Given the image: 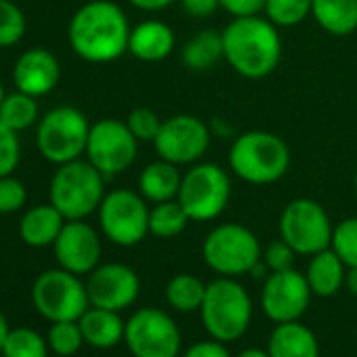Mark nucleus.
I'll list each match as a JSON object with an SVG mask.
<instances>
[{
	"instance_id": "a18cd8bd",
	"label": "nucleus",
	"mask_w": 357,
	"mask_h": 357,
	"mask_svg": "<svg viewBox=\"0 0 357 357\" xmlns=\"http://www.w3.org/2000/svg\"><path fill=\"white\" fill-rule=\"evenodd\" d=\"M236 357H269V353H267V349L265 351L263 349H244Z\"/></svg>"
},
{
	"instance_id": "ddd939ff",
	"label": "nucleus",
	"mask_w": 357,
	"mask_h": 357,
	"mask_svg": "<svg viewBox=\"0 0 357 357\" xmlns=\"http://www.w3.org/2000/svg\"><path fill=\"white\" fill-rule=\"evenodd\" d=\"M137 137L126 122L103 118L91 126L86 143V160L103 174L114 176L128 170L137 158Z\"/></svg>"
},
{
	"instance_id": "c03bdc74",
	"label": "nucleus",
	"mask_w": 357,
	"mask_h": 357,
	"mask_svg": "<svg viewBox=\"0 0 357 357\" xmlns=\"http://www.w3.org/2000/svg\"><path fill=\"white\" fill-rule=\"evenodd\" d=\"M9 332H11V328H9V321H7L5 313L0 311V353H3V347H5V340H7Z\"/></svg>"
},
{
	"instance_id": "5701e85b",
	"label": "nucleus",
	"mask_w": 357,
	"mask_h": 357,
	"mask_svg": "<svg viewBox=\"0 0 357 357\" xmlns=\"http://www.w3.org/2000/svg\"><path fill=\"white\" fill-rule=\"evenodd\" d=\"M183 174L178 168L166 160H158L147 164L139 174V192L147 202L160 204L168 200H176L178 188H181Z\"/></svg>"
},
{
	"instance_id": "b1692460",
	"label": "nucleus",
	"mask_w": 357,
	"mask_h": 357,
	"mask_svg": "<svg viewBox=\"0 0 357 357\" xmlns=\"http://www.w3.org/2000/svg\"><path fill=\"white\" fill-rule=\"evenodd\" d=\"M305 278L315 296L328 298L344 286L347 265L338 259V255L332 248H326L311 257Z\"/></svg>"
},
{
	"instance_id": "6ab92c4d",
	"label": "nucleus",
	"mask_w": 357,
	"mask_h": 357,
	"mask_svg": "<svg viewBox=\"0 0 357 357\" xmlns=\"http://www.w3.org/2000/svg\"><path fill=\"white\" fill-rule=\"evenodd\" d=\"M174 49V32L164 22H143L130 30L128 51L132 57L145 63H158L166 59Z\"/></svg>"
},
{
	"instance_id": "e433bc0d",
	"label": "nucleus",
	"mask_w": 357,
	"mask_h": 357,
	"mask_svg": "<svg viewBox=\"0 0 357 357\" xmlns=\"http://www.w3.org/2000/svg\"><path fill=\"white\" fill-rule=\"evenodd\" d=\"M22 145L17 130L9 128L3 120H0V176L13 174V170L20 164Z\"/></svg>"
},
{
	"instance_id": "c756f323",
	"label": "nucleus",
	"mask_w": 357,
	"mask_h": 357,
	"mask_svg": "<svg viewBox=\"0 0 357 357\" xmlns=\"http://www.w3.org/2000/svg\"><path fill=\"white\" fill-rule=\"evenodd\" d=\"M49 342L47 338L32 330V328H11L5 347L3 357H49Z\"/></svg>"
},
{
	"instance_id": "49530a36",
	"label": "nucleus",
	"mask_w": 357,
	"mask_h": 357,
	"mask_svg": "<svg viewBox=\"0 0 357 357\" xmlns=\"http://www.w3.org/2000/svg\"><path fill=\"white\" fill-rule=\"evenodd\" d=\"M5 97H7V93H5V84H3V80H0V105H3Z\"/></svg>"
},
{
	"instance_id": "9b49d317",
	"label": "nucleus",
	"mask_w": 357,
	"mask_h": 357,
	"mask_svg": "<svg viewBox=\"0 0 357 357\" xmlns=\"http://www.w3.org/2000/svg\"><path fill=\"white\" fill-rule=\"evenodd\" d=\"M147 200L130 190H114L105 194L99 206V225L103 236L124 248L137 246L149 234Z\"/></svg>"
},
{
	"instance_id": "4468645a",
	"label": "nucleus",
	"mask_w": 357,
	"mask_h": 357,
	"mask_svg": "<svg viewBox=\"0 0 357 357\" xmlns=\"http://www.w3.org/2000/svg\"><path fill=\"white\" fill-rule=\"evenodd\" d=\"M211 137L213 130L208 124H204V120L190 114H178L162 122L153 147L162 160L174 166H183L198 162L206 153Z\"/></svg>"
},
{
	"instance_id": "dca6fc26",
	"label": "nucleus",
	"mask_w": 357,
	"mask_h": 357,
	"mask_svg": "<svg viewBox=\"0 0 357 357\" xmlns=\"http://www.w3.org/2000/svg\"><path fill=\"white\" fill-rule=\"evenodd\" d=\"M141 290L139 275L124 263H103L89 273L86 292L93 307L124 311L128 309Z\"/></svg>"
},
{
	"instance_id": "a878e982",
	"label": "nucleus",
	"mask_w": 357,
	"mask_h": 357,
	"mask_svg": "<svg viewBox=\"0 0 357 357\" xmlns=\"http://www.w3.org/2000/svg\"><path fill=\"white\" fill-rule=\"evenodd\" d=\"M221 59H225L223 51V34L217 30H200L196 32L181 51V61L185 68L194 72H206L215 68Z\"/></svg>"
},
{
	"instance_id": "473e14b6",
	"label": "nucleus",
	"mask_w": 357,
	"mask_h": 357,
	"mask_svg": "<svg viewBox=\"0 0 357 357\" xmlns=\"http://www.w3.org/2000/svg\"><path fill=\"white\" fill-rule=\"evenodd\" d=\"M28 22L13 0H0V49L15 47L26 34Z\"/></svg>"
},
{
	"instance_id": "58836bf2",
	"label": "nucleus",
	"mask_w": 357,
	"mask_h": 357,
	"mask_svg": "<svg viewBox=\"0 0 357 357\" xmlns=\"http://www.w3.org/2000/svg\"><path fill=\"white\" fill-rule=\"evenodd\" d=\"M267 0H221V7L234 17H250L265 11Z\"/></svg>"
},
{
	"instance_id": "20e7f679",
	"label": "nucleus",
	"mask_w": 357,
	"mask_h": 357,
	"mask_svg": "<svg viewBox=\"0 0 357 357\" xmlns=\"http://www.w3.org/2000/svg\"><path fill=\"white\" fill-rule=\"evenodd\" d=\"M200 315L211 338L225 344L236 342L250 328L252 298L238 280L219 275V280L206 284Z\"/></svg>"
},
{
	"instance_id": "412c9836",
	"label": "nucleus",
	"mask_w": 357,
	"mask_h": 357,
	"mask_svg": "<svg viewBox=\"0 0 357 357\" xmlns=\"http://www.w3.org/2000/svg\"><path fill=\"white\" fill-rule=\"evenodd\" d=\"M78 324H80L84 342L95 349H112L124 340L126 321L120 317L118 311H109V309L91 305L82 313Z\"/></svg>"
},
{
	"instance_id": "37998d69",
	"label": "nucleus",
	"mask_w": 357,
	"mask_h": 357,
	"mask_svg": "<svg viewBox=\"0 0 357 357\" xmlns=\"http://www.w3.org/2000/svg\"><path fill=\"white\" fill-rule=\"evenodd\" d=\"M344 286L351 294L357 296V267H349L347 269V278H344Z\"/></svg>"
},
{
	"instance_id": "423d86ee",
	"label": "nucleus",
	"mask_w": 357,
	"mask_h": 357,
	"mask_svg": "<svg viewBox=\"0 0 357 357\" xmlns=\"http://www.w3.org/2000/svg\"><path fill=\"white\" fill-rule=\"evenodd\" d=\"M229 198H231L229 174L213 162H202V164H194L183 174L176 202L183 206L190 221L204 223L217 219L227 208Z\"/></svg>"
},
{
	"instance_id": "a211bd4d",
	"label": "nucleus",
	"mask_w": 357,
	"mask_h": 357,
	"mask_svg": "<svg viewBox=\"0 0 357 357\" xmlns=\"http://www.w3.org/2000/svg\"><path fill=\"white\" fill-rule=\"evenodd\" d=\"M61 78V66L57 57L47 49H30L15 61L13 68V82L17 91L32 95V97H45L49 95Z\"/></svg>"
},
{
	"instance_id": "72a5a7b5",
	"label": "nucleus",
	"mask_w": 357,
	"mask_h": 357,
	"mask_svg": "<svg viewBox=\"0 0 357 357\" xmlns=\"http://www.w3.org/2000/svg\"><path fill=\"white\" fill-rule=\"evenodd\" d=\"M330 248L349 267H357V217L340 221L332 231Z\"/></svg>"
},
{
	"instance_id": "2eb2a0df",
	"label": "nucleus",
	"mask_w": 357,
	"mask_h": 357,
	"mask_svg": "<svg viewBox=\"0 0 357 357\" xmlns=\"http://www.w3.org/2000/svg\"><path fill=\"white\" fill-rule=\"evenodd\" d=\"M311 288L305 273L292 269L275 271L265 278L261 290V309L273 324L296 321L305 315L311 303Z\"/></svg>"
},
{
	"instance_id": "c9c22d12",
	"label": "nucleus",
	"mask_w": 357,
	"mask_h": 357,
	"mask_svg": "<svg viewBox=\"0 0 357 357\" xmlns=\"http://www.w3.org/2000/svg\"><path fill=\"white\" fill-rule=\"evenodd\" d=\"M162 122L158 118V114L149 107H137L128 114L126 118V124L130 128V132L137 137V141H155L160 128H162Z\"/></svg>"
},
{
	"instance_id": "7ed1b4c3",
	"label": "nucleus",
	"mask_w": 357,
	"mask_h": 357,
	"mask_svg": "<svg viewBox=\"0 0 357 357\" xmlns=\"http://www.w3.org/2000/svg\"><path fill=\"white\" fill-rule=\"evenodd\" d=\"M229 166L246 183H275L290 168V149L286 141L267 130H248L240 135L229 149Z\"/></svg>"
},
{
	"instance_id": "6e6552de",
	"label": "nucleus",
	"mask_w": 357,
	"mask_h": 357,
	"mask_svg": "<svg viewBox=\"0 0 357 357\" xmlns=\"http://www.w3.org/2000/svg\"><path fill=\"white\" fill-rule=\"evenodd\" d=\"M202 257L215 273L238 278L252 271L261 261L263 250L255 231L238 223H223L204 238Z\"/></svg>"
},
{
	"instance_id": "393cba45",
	"label": "nucleus",
	"mask_w": 357,
	"mask_h": 357,
	"mask_svg": "<svg viewBox=\"0 0 357 357\" xmlns=\"http://www.w3.org/2000/svg\"><path fill=\"white\" fill-rule=\"evenodd\" d=\"M311 15L332 36H349L357 30V0H313Z\"/></svg>"
},
{
	"instance_id": "c85d7f7f",
	"label": "nucleus",
	"mask_w": 357,
	"mask_h": 357,
	"mask_svg": "<svg viewBox=\"0 0 357 357\" xmlns=\"http://www.w3.org/2000/svg\"><path fill=\"white\" fill-rule=\"evenodd\" d=\"M0 120H3L13 130H26L38 120V103L36 97L15 91L5 97L0 105Z\"/></svg>"
},
{
	"instance_id": "9d476101",
	"label": "nucleus",
	"mask_w": 357,
	"mask_h": 357,
	"mask_svg": "<svg viewBox=\"0 0 357 357\" xmlns=\"http://www.w3.org/2000/svg\"><path fill=\"white\" fill-rule=\"evenodd\" d=\"M332 221L326 208L311 198H296L280 215V238L296 252L313 257L332 242Z\"/></svg>"
},
{
	"instance_id": "a19ab883",
	"label": "nucleus",
	"mask_w": 357,
	"mask_h": 357,
	"mask_svg": "<svg viewBox=\"0 0 357 357\" xmlns=\"http://www.w3.org/2000/svg\"><path fill=\"white\" fill-rule=\"evenodd\" d=\"M181 7L192 17L202 20V17H211L221 7V0H181Z\"/></svg>"
},
{
	"instance_id": "39448f33",
	"label": "nucleus",
	"mask_w": 357,
	"mask_h": 357,
	"mask_svg": "<svg viewBox=\"0 0 357 357\" xmlns=\"http://www.w3.org/2000/svg\"><path fill=\"white\" fill-rule=\"evenodd\" d=\"M103 174L89 160H74L61 164L51 178V204L63 215L66 221H84L99 211L105 188Z\"/></svg>"
},
{
	"instance_id": "de8ad7c7",
	"label": "nucleus",
	"mask_w": 357,
	"mask_h": 357,
	"mask_svg": "<svg viewBox=\"0 0 357 357\" xmlns=\"http://www.w3.org/2000/svg\"><path fill=\"white\" fill-rule=\"evenodd\" d=\"M355 194H357V172H355Z\"/></svg>"
},
{
	"instance_id": "f03ea898",
	"label": "nucleus",
	"mask_w": 357,
	"mask_h": 357,
	"mask_svg": "<svg viewBox=\"0 0 357 357\" xmlns=\"http://www.w3.org/2000/svg\"><path fill=\"white\" fill-rule=\"evenodd\" d=\"M225 61L244 78L261 80L269 76L282 59V38L278 26L259 15L234 17L221 32Z\"/></svg>"
},
{
	"instance_id": "79ce46f5",
	"label": "nucleus",
	"mask_w": 357,
	"mask_h": 357,
	"mask_svg": "<svg viewBox=\"0 0 357 357\" xmlns=\"http://www.w3.org/2000/svg\"><path fill=\"white\" fill-rule=\"evenodd\" d=\"M128 3L141 11H162V9L170 7L174 0H128Z\"/></svg>"
},
{
	"instance_id": "09e8293b",
	"label": "nucleus",
	"mask_w": 357,
	"mask_h": 357,
	"mask_svg": "<svg viewBox=\"0 0 357 357\" xmlns=\"http://www.w3.org/2000/svg\"><path fill=\"white\" fill-rule=\"evenodd\" d=\"M0 357H3V355H0Z\"/></svg>"
},
{
	"instance_id": "4be33fe9",
	"label": "nucleus",
	"mask_w": 357,
	"mask_h": 357,
	"mask_svg": "<svg viewBox=\"0 0 357 357\" xmlns=\"http://www.w3.org/2000/svg\"><path fill=\"white\" fill-rule=\"evenodd\" d=\"M66 225L63 215L49 202L30 208L20 221V238L32 248L53 246Z\"/></svg>"
},
{
	"instance_id": "bb28decb",
	"label": "nucleus",
	"mask_w": 357,
	"mask_h": 357,
	"mask_svg": "<svg viewBox=\"0 0 357 357\" xmlns=\"http://www.w3.org/2000/svg\"><path fill=\"white\" fill-rule=\"evenodd\" d=\"M166 303L178 313L200 311L206 294V284L194 273H178L166 284Z\"/></svg>"
},
{
	"instance_id": "f8f14e48",
	"label": "nucleus",
	"mask_w": 357,
	"mask_h": 357,
	"mask_svg": "<svg viewBox=\"0 0 357 357\" xmlns=\"http://www.w3.org/2000/svg\"><path fill=\"white\" fill-rule=\"evenodd\" d=\"M124 342L132 357H176L181 330L166 311L143 307L126 319Z\"/></svg>"
},
{
	"instance_id": "7c9ffc66",
	"label": "nucleus",
	"mask_w": 357,
	"mask_h": 357,
	"mask_svg": "<svg viewBox=\"0 0 357 357\" xmlns=\"http://www.w3.org/2000/svg\"><path fill=\"white\" fill-rule=\"evenodd\" d=\"M47 342H49V349L59 357L76 355L84 344L80 324L78 321H53L47 334Z\"/></svg>"
},
{
	"instance_id": "0eeeda50",
	"label": "nucleus",
	"mask_w": 357,
	"mask_h": 357,
	"mask_svg": "<svg viewBox=\"0 0 357 357\" xmlns=\"http://www.w3.org/2000/svg\"><path fill=\"white\" fill-rule=\"evenodd\" d=\"M91 124L86 116L70 105H61L45 114L36 130V147L51 164H68L86 153Z\"/></svg>"
},
{
	"instance_id": "ea45409f",
	"label": "nucleus",
	"mask_w": 357,
	"mask_h": 357,
	"mask_svg": "<svg viewBox=\"0 0 357 357\" xmlns=\"http://www.w3.org/2000/svg\"><path fill=\"white\" fill-rule=\"evenodd\" d=\"M181 357H231V353L225 347V342L211 338V340L194 342Z\"/></svg>"
},
{
	"instance_id": "1a4fd4ad",
	"label": "nucleus",
	"mask_w": 357,
	"mask_h": 357,
	"mask_svg": "<svg viewBox=\"0 0 357 357\" xmlns=\"http://www.w3.org/2000/svg\"><path fill=\"white\" fill-rule=\"evenodd\" d=\"M32 303L36 311L53 321H78L91 307L86 284L80 275L66 269H49L40 273L32 286Z\"/></svg>"
},
{
	"instance_id": "f257e3e1",
	"label": "nucleus",
	"mask_w": 357,
	"mask_h": 357,
	"mask_svg": "<svg viewBox=\"0 0 357 357\" xmlns=\"http://www.w3.org/2000/svg\"><path fill=\"white\" fill-rule=\"evenodd\" d=\"M130 26L124 11L112 0H91L70 20L72 51L89 63H109L128 51Z\"/></svg>"
},
{
	"instance_id": "f704fd0d",
	"label": "nucleus",
	"mask_w": 357,
	"mask_h": 357,
	"mask_svg": "<svg viewBox=\"0 0 357 357\" xmlns=\"http://www.w3.org/2000/svg\"><path fill=\"white\" fill-rule=\"evenodd\" d=\"M28 190L13 174L0 176V215H11L26 206Z\"/></svg>"
},
{
	"instance_id": "4c0bfd02",
	"label": "nucleus",
	"mask_w": 357,
	"mask_h": 357,
	"mask_svg": "<svg viewBox=\"0 0 357 357\" xmlns=\"http://www.w3.org/2000/svg\"><path fill=\"white\" fill-rule=\"evenodd\" d=\"M294 257L296 252L280 238L278 242H271L265 250H263V263L267 265L269 273H275V271H286V269H292L294 267Z\"/></svg>"
},
{
	"instance_id": "2f4dec72",
	"label": "nucleus",
	"mask_w": 357,
	"mask_h": 357,
	"mask_svg": "<svg viewBox=\"0 0 357 357\" xmlns=\"http://www.w3.org/2000/svg\"><path fill=\"white\" fill-rule=\"evenodd\" d=\"M311 7L313 0H267L265 13L267 20L278 28H292L311 15Z\"/></svg>"
},
{
	"instance_id": "f3484780",
	"label": "nucleus",
	"mask_w": 357,
	"mask_h": 357,
	"mask_svg": "<svg viewBox=\"0 0 357 357\" xmlns=\"http://www.w3.org/2000/svg\"><path fill=\"white\" fill-rule=\"evenodd\" d=\"M55 259L61 269L76 275H86L101 261V238L84 221H66L55 244Z\"/></svg>"
},
{
	"instance_id": "aec40b11",
	"label": "nucleus",
	"mask_w": 357,
	"mask_h": 357,
	"mask_svg": "<svg viewBox=\"0 0 357 357\" xmlns=\"http://www.w3.org/2000/svg\"><path fill=\"white\" fill-rule=\"evenodd\" d=\"M269 357H319V342L313 330L305 324H275L267 342Z\"/></svg>"
},
{
	"instance_id": "cd10ccee",
	"label": "nucleus",
	"mask_w": 357,
	"mask_h": 357,
	"mask_svg": "<svg viewBox=\"0 0 357 357\" xmlns=\"http://www.w3.org/2000/svg\"><path fill=\"white\" fill-rule=\"evenodd\" d=\"M188 223L190 217L176 200L160 202L149 211V234L160 240H172L181 236Z\"/></svg>"
}]
</instances>
